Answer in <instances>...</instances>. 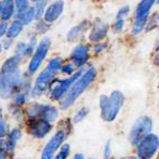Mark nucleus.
Masks as SVG:
<instances>
[{
  "mask_svg": "<svg viewBox=\"0 0 159 159\" xmlns=\"http://www.w3.org/2000/svg\"><path fill=\"white\" fill-rule=\"evenodd\" d=\"M20 59L16 55L7 59L0 69V97L8 99L16 94L20 82Z\"/></svg>",
  "mask_w": 159,
  "mask_h": 159,
  "instance_id": "1",
  "label": "nucleus"
},
{
  "mask_svg": "<svg viewBox=\"0 0 159 159\" xmlns=\"http://www.w3.org/2000/svg\"><path fill=\"white\" fill-rule=\"evenodd\" d=\"M97 74V71L94 66H91L82 73V75L74 81L66 94L60 99V106L63 109H67L70 106H72L77 98L84 93V91L92 84Z\"/></svg>",
  "mask_w": 159,
  "mask_h": 159,
  "instance_id": "2",
  "label": "nucleus"
},
{
  "mask_svg": "<svg viewBox=\"0 0 159 159\" xmlns=\"http://www.w3.org/2000/svg\"><path fill=\"white\" fill-rule=\"evenodd\" d=\"M62 57H57L48 63V65L39 73L33 87L31 89V93L33 96H41L47 91H49L50 86L54 81L57 74L60 72V67L62 65Z\"/></svg>",
  "mask_w": 159,
  "mask_h": 159,
  "instance_id": "3",
  "label": "nucleus"
},
{
  "mask_svg": "<svg viewBox=\"0 0 159 159\" xmlns=\"http://www.w3.org/2000/svg\"><path fill=\"white\" fill-rule=\"evenodd\" d=\"M63 125L60 126L55 134L49 139V142L44 146L41 154V159H52L55 152L59 150V148L63 145L64 140L66 139L70 130H71V125L67 123V120L62 123Z\"/></svg>",
  "mask_w": 159,
  "mask_h": 159,
  "instance_id": "4",
  "label": "nucleus"
},
{
  "mask_svg": "<svg viewBox=\"0 0 159 159\" xmlns=\"http://www.w3.org/2000/svg\"><path fill=\"white\" fill-rule=\"evenodd\" d=\"M28 118H42L50 123H54L59 117V111L53 105L30 103L25 108Z\"/></svg>",
  "mask_w": 159,
  "mask_h": 159,
  "instance_id": "5",
  "label": "nucleus"
},
{
  "mask_svg": "<svg viewBox=\"0 0 159 159\" xmlns=\"http://www.w3.org/2000/svg\"><path fill=\"white\" fill-rule=\"evenodd\" d=\"M152 119L149 116H142L137 119L136 122L133 124L130 132H129V143L133 146H137L140 140L144 138L145 136H147L148 134H150L152 130Z\"/></svg>",
  "mask_w": 159,
  "mask_h": 159,
  "instance_id": "6",
  "label": "nucleus"
},
{
  "mask_svg": "<svg viewBox=\"0 0 159 159\" xmlns=\"http://www.w3.org/2000/svg\"><path fill=\"white\" fill-rule=\"evenodd\" d=\"M50 48H51V40L49 38H43L31 55L30 62L28 64V73L29 74H34L35 72H38V70L42 65L43 61L49 53Z\"/></svg>",
  "mask_w": 159,
  "mask_h": 159,
  "instance_id": "7",
  "label": "nucleus"
},
{
  "mask_svg": "<svg viewBox=\"0 0 159 159\" xmlns=\"http://www.w3.org/2000/svg\"><path fill=\"white\" fill-rule=\"evenodd\" d=\"M159 139L156 134H148L137 144V158L152 159L158 150Z\"/></svg>",
  "mask_w": 159,
  "mask_h": 159,
  "instance_id": "8",
  "label": "nucleus"
},
{
  "mask_svg": "<svg viewBox=\"0 0 159 159\" xmlns=\"http://www.w3.org/2000/svg\"><path fill=\"white\" fill-rule=\"evenodd\" d=\"M156 2V0H142L138 3L135 11V21L133 25V33L138 34L144 30L147 20L149 18V11Z\"/></svg>",
  "mask_w": 159,
  "mask_h": 159,
  "instance_id": "9",
  "label": "nucleus"
},
{
  "mask_svg": "<svg viewBox=\"0 0 159 159\" xmlns=\"http://www.w3.org/2000/svg\"><path fill=\"white\" fill-rule=\"evenodd\" d=\"M83 71H84V69H82L81 71H77V72H74L73 74H71V76L66 77V79L59 80L55 83H52L49 89L50 98L53 99V101H60V99L66 94V92L69 91L71 85L74 83L75 80L79 79L82 75Z\"/></svg>",
  "mask_w": 159,
  "mask_h": 159,
  "instance_id": "10",
  "label": "nucleus"
},
{
  "mask_svg": "<svg viewBox=\"0 0 159 159\" xmlns=\"http://www.w3.org/2000/svg\"><path fill=\"white\" fill-rule=\"evenodd\" d=\"M125 103V96L120 91H113L111 95H108V102H107L106 114L104 116V120L113 122L120 112L123 105Z\"/></svg>",
  "mask_w": 159,
  "mask_h": 159,
  "instance_id": "11",
  "label": "nucleus"
},
{
  "mask_svg": "<svg viewBox=\"0 0 159 159\" xmlns=\"http://www.w3.org/2000/svg\"><path fill=\"white\" fill-rule=\"evenodd\" d=\"M52 123L48 122L45 119L28 118L27 120V132L38 139L44 138L52 130Z\"/></svg>",
  "mask_w": 159,
  "mask_h": 159,
  "instance_id": "12",
  "label": "nucleus"
},
{
  "mask_svg": "<svg viewBox=\"0 0 159 159\" xmlns=\"http://www.w3.org/2000/svg\"><path fill=\"white\" fill-rule=\"evenodd\" d=\"M71 61L74 64V66L82 67L87 63L89 60V47L83 43L75 45L71 52Z\"/></svg>",
  "mask_w": 159,
  "mask_h": 159,
  "instance_id": "13",
  "label": "nucleus"
},
{
  "mask_svg": "<svg viewBox=\"0 0 159 159\" xmlns=\"http://www.w3.org/2000/svg\"><path fill=\"white\" fill-rule=\"evenodd\" d=\"M107 32H108V25L102 20L96 19L89 34V40L91 42H99L106 37Z\"/></svg>",
  "mask_w": 159,
  "mask_h": 159,
  "instance_id": "14",
  "label": "nucleus"
},
{
  "mask_svg": "<svg viewBox=\"0 0 159 159\" xmlns=\"http://www.w3.org/2000/svg\"><path fill=\"white\" fill-rule=\"evenodd\" d=\"M63 9H64V2L62 0H57L55 2L51 3L43 12V19L45 22L51 23L54 22L55 20L62 15Z\"/></svg>",
  "mask_w": 159,
  "mask_h": 159,
  "instance_id": "15",
  "label": "nucleus"
},
{
  "mask_svg": "<svg viewBox=\"0 0 159 159\" xmlns=\"http://www.w3.org/2000/svg\"><path fill=\"white\" fill-rule=\"evenodd\" d=\"M89 27H91V22L89 20H83L82 22L73 27L69 31V33L66 35L67 41L69 42H75V41H79L80 39H82L85 32L89 29Z\"/></svg>",
  "mask_w": 159,
  "mask_h": 159,
  "instance_id": "16",
  "label": "nucleus"
},
{
  "mask_svg": "<svg viewBox=\"0 0 159 159\" xmlns=\"http://www.w3.org/2000/svg\"><path fill=\"white\" fill-rule=\"evenodd\" d=\"M7 139L5 140L6 147H7L8 152H12L13 149L16 148L18 142L20 140L21 136H22V133H21V129L19 128H12L10 132H8V134L6 135Z\"/></svg>",
  "mask_w": 159,
  "mask_h": 159,
  "instance_id": "17",
  "label": "nucleus"
},
{
  "mask_svg": "<svg viewBox=\"0 0 159 159\" xmlns=\"http://www.w3.org/2000/svg\"><path fill=\"white\" fill-rule=\"evenodd\" d=\"M13 11H15V2L12 0H5L1 3V11H0V17L2 21H7L12 17Z\"/></svg>",
  "mask_w": 159,
  "mask_h": 159,
  "instance_id": "18",
  "label": "nucleus"
},
{
  "mask_svg": "<svg viewBox=\"0 0 159 159\" xmlns=\"http://www.w3.org/2000/svg\"><path fill=\"white\" fill-rule=\"evenodd\" d=\"M33 19H34V10L31 7H28L25 10H22V11L18 12L17 17H16V20H18L23 25L31 23V21Z\"/></svg>",
  "mask_w": 159,
  "mask_h": 159,
  "instance_id": "19",
  "label": "nucleus"
},
{
  "mask_svg": "<svg viewBox=\"0 0 159 159\" xmlns=\"http://www.w3.org/2000/svg\"><path fill=\"white\" fill-rule=\"evenodd\" d=\"M23 30V25L18 21V20H15L13 22H11V25H8V29H7V37L10 38V39H15L17 38L20 33L22 32Z\"/></svg>",
  "mask_w": 159,
  "mask_h": 159,
  "instance_id": "20",
  "label": "nucleus"
},
{
  "mask_svg": "<svg viewBox=\"0 0 159 159\" xmlns=\"http://www.w3.org/2000/svg\"><path fill=\"white\" fill-rule=\"evenodd\" d=\"M59 149L60 150L55 152V155L53 156L52 159H67V157H69V155H70V152H71V147H70V145L63 144Z\"/></svg>",
  "mask_w": 159,
  "mask_h": 159,
  "instance_id": "21",
  "label": "nucleus"
},
{
  "mask_svg": "<svg viewBox=\"0 0 159 159\" xmlns=\"http://www.w3.org/2000/svg\"><path fill=\"white\" fill-rule=\"evenodd\" d=\"M89 109L87 108V107H82L81 109H79V111L75 113L74 116H73V123L76 124V123L82 122L83 119L89 115Z\"/></svg>",
  "mask_w": 159,
  "mask_h": 159,
  "instance_id": "22",
  "label": "nucleus"
},
{
  "mask_svg": "<svg viewBox=\"0 0 159 159\" xmlns=\"http://www.w3.org/2000/svg\"><path fill=\"white\" fill-rule=\"evenodd\" d=\"M33 10H34V19H39L41 16H43V12H44V10H45L44 1H43V0L38 1L37 6H35V8H33Z\"/></svg>",
  "mask_w": 159,
  "mask_h": 159,
  "instance_id": "23",
  "label": "nucleus"
},
{
  "mask_svg": "<svg viewBox=\"0 0 159 159\" xmlns=\"http://www.w3.org/2000/svg\"><path fill=\"white\" fill-rule=\"evenodd\" d=\"M74 69L75 66L73 63H62V65L60 67V71H61V73H64V74H73Z\"/></svg>",
  "mask_w": 159,
  "mask_h": 159,
  "instance_id": "24",
  "label": "nucleus"
},
{
  "mask_svg": "<svg viewBox=\"0 0 159 159\" xmlns=\"http://www.w3.org/2000/svg\"><path fill=\"white\" fill-rule=\"evenodd\" d=\"M10 152H8L7 147H6L5 140L0 138V159H8Z\"/></svg>",
  "mask_w": 159,
  "mask_h": 159,
  "instance_id": "25",
  "label": "nucleus"
},
{
  "mask_svg": "<svg viewBox=\"0 0 159 159\" xmlns=\"http://www.w3.org/2000/svg\"><path fill=\"white\" fill-rule=\"evenodd\" d=\"M124 25H125V20L116 19V21H115V23H114V27H113L114 32H116V33L120 32L123 30V28H124Z\"/></svg>",
  "mask_w": 159,
  "mask_h": 159,
  "instance_id": "26",
  "label": "nucleus"
},
{
  "mask_svg": "<svg viewBox=\"0 0 159 159\" xmlns=\"http://www.w3.org/2000/svg\"><path fill=\"white\" fill-rule=\"evenodd\" d=\"M15 6L17 7L18 12L22 11V10H25V8L29 7V6H28V0H16Z\"/></svg>",
  "mask_w": 159,
  "mask_h": 159,
  "instance_id": "27",
  "label": "nucleus"
},
{
  "mask_svg": "<svg viewBox=\"0 0 159 159\" xmlns=\"http://www.w3.org/2000/svg\"><path fill=\"white\" fill-rule=\"evenodd\" d=\"M128 13H129V7H128V6H126V7H123L122 9L117 12L116 19L126 20V17H127V15H128Z\"/></svg>",
  "mask_w": 159,
  "mask_h": 159,
  "instance_id": "28",
  "label": "nucleus"
},
{
  "mask_svg": "<svg viewBox=\"0 0 159 159\" xmlns=\"http://www.w3.org/2000/svg\"><path fill=\"white\" fill-rule=\"evenodd\" d=\"M7 29H8L7 22L6 21H1L0 22V38H2L7 33Z\"/></svg>",
  "mask_w": 159,
  "mask_h": 159,
  "instance_id": "29",
  "label": "nucleus"
},
{
  "mask_svg": "<svg viewBox=\"0 0 159 159\" xmlns=\"http://www.w3.org/2000/svg\"><path fill=\"white\" fill-rule=\"evenodd\" d=\"M104 159H111V143L109 142H107V144L105 145Z\"/></svg>",
  "mask_w": 159,
  "mask_h": 159,
  "instance_id": "30",
  "label": "nucleus"
},
{
  "mask_svg": "<svg viewBox=\"0 0 159 159\" xmlns=\"http://www.w3.org/2000/svg\"><path fill=\"white\" fill-rule=\"evenodd\" d=\"M11 43H12V39H10V38H6L5 40L2 41V48H5V49H9L10 45H11Z\"/></svg>",
  "mask_w": 159,
  "mask_h": 159,
  "instance_id": "31",
  "label": "nucleus"
},
{
  "mask_svg": "<svg viewBox=\"0 0 159 159\" xmlns=\"http://www.w3.org/2000/svg\"><path fill=\"white\" fill-rule=\"evenodd\" d=\"M104 48H105V44H96L94 47V52L95 53L102 52L103 50H104Z\"/></svg>",
  "mask_w": 159,
  "mask_h": 159,
  "instance_id": "32",
  "label": "nucleus"
},
{
  "mask_svg": "<svg viewBox=\"0 0 159 159\" xmlns=\"http://www.w3.org/2000/svg\"><path fill=\"white\" fill-rule=\"evenodd\" d=\"M72 159H84V156L82 154H75Z\"/></svg>",
  "mask_w": 159,
  "mask_h": 159,
  "instance_id": "33",
  "label": "nucleus"
},
{
  "mask_svg": "<svg viewBox=\"0 0 159 159\" xmlns=\"http://www.w3.org/2000/svg\"><path fill=\"white\" fill-rule=\"evenodd\" d=\"M2 44H1V42H0V54H1V52H2Z\"/></svg>",
  "mask_w": 159,
  "mask_h": 159,
  "instance_id": "34",
  "label": "nucleus"
},
{
  "mask_svg": "<svg viewBox=\"0 0 159 159\" xmlns=\"http://www.w3.org/2000/svg\"><path fill=\"white\" fill-rule=\"evenodd\" d=\"M126 159H138L137 157H127Z\"/></svg>",
  "mask_w": 159,
  "mask_h": 159,
  "instance_id": "35",
  "label": "nucleus"
},
{
  "mask_svg": "<svg viewBox=\"0 0 159 159\" xmlns=\"http://www.w3.org/2000/svg\"><path fill=\"white\" fill-rule=\"evenodd\" d=\"M0 117H2V112H1V107H0Z\"/></svg>",
  "mask_w": 159,
  "mask_h": 159,
  "instance_id": "36",
  "label": "nucleus"
},
{
  "mask_svg": "<svg viewBox=\"0 0 159 159\" xmlns=\"http://www.w3.org/2000/svg\"><path fill=\"white\" fill-rule=\"evenodd\" d=\"M31 1H34V2H38V1H41V0H31Z\"/></svg>",
  "mask_w": 159,
  "mask_h": 159,
  "instance_id": "37",
  "label": "nucleus"
},
{
  "mask_svg": "<svg viewBox=\"0 0 159 159\" xmlns=\"http://www.w3.org/2000/svg\"><path fill=\"white\" fill-rule=\"evenodd\" d=\"M0 11H1V2H0Z\"/></svg>",
  "mask_w": 159,
  "mask_h": 159,
  "instance_id": "38",
  "label": "nucleus"
},
{
  "mask_svg": "<svg viewBox=\"0 0 159 159\" xmlns=\"http://www.w3.org/2000/svg\"><path fill=\"white\" fill-rule=\"evenodd\" d=\"M89 159H94V158H89Z\"/></svg>",
  "mask_w": 159,
  "mask_h": 159,
  "instance_id": "39",
  "label": "nucleus"
}]
</instances>
